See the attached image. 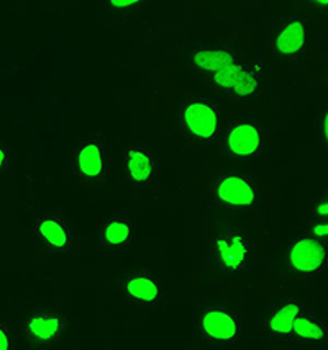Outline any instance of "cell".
Returning <instances> with one entry per match:
<instances>
[{
    "label": "cell",
    "instance_id": "cell-12",
    "mask_svg": "<svg viewBox=\"0 0 328 350\" xmlns=\"http://www.w3.org/2000/svg\"><path fill=\"white\" fill-rule=\"evenodd\" d=\"M77 169L84 178L97 180L103 175L102 146L97 141L82 144L77 152Z\"/></svg>",
    "mask_w": 328,
    "mask_h": 350
},
{
    "label": "cell",
    "instance_id": "cell-15",
    "mask_svg": "<svg viewBox=\"0 0 328 350\" xmlns=\"http://www.w3.org/2000/svg\"><path fill=\"white\" fill-rule=\"evenodd\" d=\"M234 57H231L230 53L223 51V49H215V48H205L199 49V51L194 54V64L197 66L199 69L207 70V72L217 74L222 69L228 68L230 64H234Z\"/></svg>",
    "mask_w": 328,
    "mask_h": 350
},
{
    "label": "cell",
    "instance_id": "cell-22",
    "mask_svg": "<svg viewBox=\"0 0 328 350\" xmlns=\"http://www.w3.org/2000/svg\"><path fill=\"white\" fill-rule=\"evenodd\" d=\"M7 165H8V152L7 149L0 144V172H3V170L7 169Z\"/></svg>",
    "mask_w": 328,
    "mask_h": 350
},
{
    "label": "cell",
    "instance_id": "cell-16",
    "mask_svg": "<svg viewBox=\"0 0 328 350\" xmlns=\"http://www.w3.org/2000/svg\"><path fill=\"white\" fill-rule=\"evenodd\" d=\"M131 237V223L127 218L109 219L103 226V243L112 247L128 244Z\"/></svg>",
    "mask_w": 328,
    "mask_h": 350
},
{
    "label": "cell",
    "instance_id": "cell-9",
    "mask_svg": "<svg viewBox=\"0 0 328 350\" xmlns=\"http://www.w3.org/2000/svg\"><path fill=\"white\" fill-rule=\"evenodd\" d=\"M214 81L222 89L230 90L231 94L240 95V97H248L258 90V81L236 62L214 74Z\"/></svg>",
    "mask_w": 328,
    "mask_h": 350
},
{
    "label": "cell",
    "instance_id": "cell-4",
    "mask_svg": "<svg viewBox=\"0 0 328 350\" xmlns=\"http://www.w3.org/2000/svg\"><path fill=\"white\" fill-rule=\"evenodd\" d=\"M202 336L212 342H231L238 337V323L230 312L210 308L203 311L199 321Z\"/></svg>",
    "mask_w": 328,
    "mask_h": 350
},
{
    "label": "cell",
    "instance_id": "cell-23",
    "mask_svg": "<svg viewBox=\"0 0 328 350\" xmlns=\"http://www.w3.org/2000/svg\"><path fill=\"white\" fill-rule=\"evenodd\" d=\"M322 131H323V139L327 141L328 137V116L323 115V124H322Z\"/></svg>",
    "mask_w": 328,
    "mask_h": 350
},
{
    "label": "cell",
    "instance_id": "cell-10",
    "mask_svg": "<svg viewBox=\"0 0 328 350\" xmlns=\"http://www.w3.org/2000/svg\"><path fill=\"white\" fill-rule=\"evenodd\" d=\"M36 236L56 252H68L71 249V234L61 221L56 218H38L35 221Z\"/></svg>",
    "mask_w": 328,
    "mask_h": 350
},
{
    "label": "cell",
    "instance_id": "cell-13",
    "mask_svg": "<svg viewBox=\"0 0 328 350\" xmlns=\"http://www.w3.org/2000/svg\"><path fill=\"white\" fill-rule=\"evenodd\" d=\"M125 169L130 180L138 185L149 182L155 175V164L149 154L135 148L128 149L125 154Z\"/></svg>",
    "mask_w": 328,
    "mask_h": 350
},
{
    "label": "cell",
    "instance_id": "cell-14",
    "mask_svg": "<svg viewBox=\"0 0 328 350\" xmlns=\"http://www.w3.org/2000/svg\"><path fill=\"white\" fill-rule=\"evenodd\" d=\"M301 316V306L296 301H288L271 312L268 319V329L273 336L288 337L292 334L296 319Z\"/></svg>",
    "mask_w": 328,
    "mask_h": 350
},
{
    "label": "cell",
    "instance_id": "cell-5",
    "mask_svg": "<svg viewBox=\"0 0 328 350\" xmlns=\"http://www.w3.org/2000/svg\"><path fill=\"white\" fill-rule=\"evenodd\" d=\"M214 249L220 264L230 272H242L250 259L251 247L243 236H218L214 241Z\"/></svg>",
    "mask_w": 328,
    "mask_h": 350
},
{
    "label": "cell",
    "instance_id": "cell-3",
    "mask_svg": "<svg viewBox=\"0 0 328 350\" xmlns=\"http://www.w3.org/2000/svg\"><path fill=\"white\" fill-rule=\"evenodd\" d=\"M184 126L197 139H212L218 131V111L202 100L189 103L184 108Z\"/></svg>",
    "mask_w": 328,
    "mask_h": 350
},
{
    "label": "cell",
    "instance_id": "cell-19",
    "mask_svg": "<svg viewBox=\"0 0 328 350\" xmlns=\"http://www.w3.org/2000/svg\"><path fill=\"white\" fill-rule=\"evenodd\" d=\"M312 234L318 239H323L328 234V224L325 221H317V223L312 224Z\"/></svg>",
    "mask_w": 328,
    "mask_h": 350
},
{
    "label": "cell",
    "instance_id": "cell-11",
    "mask_svg": "<svg viewBox=\"0 0 328 350\" xmlns=\"http://www.w3.org/2000/svg\"><path fill=\"white\" fill-rule=\"evenodd\" d=\"M305 25L299 20H292L282 27L276 36V49L281 56L294 57L305 46Z\"/></svg>",
    "mask_w": 328,
    "mask_h": 350
},
{
    "label": "cell",
    "instance_id": "cell-1",
    "mask_svg": "<svg viewBox=\"0 0 328 350\" xmlns=\"http://www.w3.org/2000/svg\"><path fill=\"white\" fill-rule=\"evenodd\" d=\"M325 245L314 237H299L290 244L288 262L294 272L301 275H315L325 265Z\"/></svg>",
    "mask_w": 328,
    "mask_h": 350
},
{
    "label": "cell",
    "instance_id": "cell-8",
    "mask_svg": "<svg viewBox=\"0 0 328 350\" xmlns=\"http://www.w3.org/2000/svg\"><path fill=\"white\" fill-rule=\"evenodd\" d=\"M123 293L131 303L140 306H155L161 297L157 282L147 273L130 275L123 282Z\"/></svg>",
    "mask_w": 328,
    "mask_h": 350
},
{
    "label": "cell",
    "instance_id": "cell-7",
    "mask_svg": "<svg viewBox=\"0 0 328 350\" xmlns=\"http://www.w3.org/2000/svg\"><path fill=\"white\" fill-rule=\"evenodd\" d=\"M227 148L234 157H251L258 154L261 133L256 124L242 123L231 128L227 137Z\"/></svg>",
    "mask_w": 328,
    "mask_h": 350
},
{
    "label": "cell",
    "instance_id": "cell-6",
    "mask_svg": "<svg viewBox=\"0 0 328 350\" xmlns=\"http://www.w3.org/2000/svg\"><path fill=\"white\" fill-rule=\"evenodd\" d=\"M64 331L63 318L58 314H31L25 323L27 337L36 344H53L61 339Z\"/></svg>",
    "mask_w": 328,
    "mask_h": 350
},
{
    "label": "cell",
    "instance_id": "cell-17",
    "mask_svg": "<svg viewBox=\"0 0 328 350\" xmlns=\"http://www.w3.org/2000/svg\"><path fill=\"white\" fill-rule=\"evenodd\" d=\"M290 336H296L297 339L302 340H323L325 339V329L317 321L305 318V316H299L294 323Z\"/></svg>",
    "mask_w": 328,
    "mask_h": 350
},
{
    "label": "cell",
    "instance_id": "cell-2",
    "mask_svg": "<svg viewBox=\"0 0 328 350\" xmlns=\"http://www.w3.org/2000/svg\"><path fill=\"white\" fill-rule=\"evenodd\" d=\"M215 197L225 206L250 208L256 202V190L242 175H227L215 187Z\"/></svg>",
    "mask_w": 328,
    "mask_h": 350
},
{
    "label": "cell",
    "instance_id": "cell-21",
    "mask_svg": "<svg viewBox=\"0 0 328 350\" xmlns=\"http://www.w3.org/2000/svg\"><path fill=\"white\" fill-rule=\"evenodd\" d=\"M315 213H317V216L320 219H325L327 215H328V203L327 200H322L320 203H318L317 208H315Z\"/></svg>",
    "mask_w": 328,
    "mask_h": 350
},
{
    "label": "cell",
    "instance_id": "cell-20",
    "mask_svg": "<svg viewBox=\"0 0 328 350\" xmlns=\"http://www.w3.org/2000/svg\"><path fill=\"white\" fill-rule=\"evenodd\" d=\"M109 5L115 8H122V10H128V8L131 7H138L140 2L138 0H110Z\"/></svg>",
    "mask_w": 328,
    "mask_h": 350
},
{
    "label": "cell",
    "instance_id": "cell-18",
    "mask_svg": "<svg viewBox=\"0 0 328 350\" xmlns=\"http://www.w3.org/2000/svg\"><path fill=\"white\" fill-rule=\"evenodd\" d=\"M0 350H10V327L0 323Z\"/></svg>",
    "mask_w": 328,
    "mask_h": 350
}]
</instances>
